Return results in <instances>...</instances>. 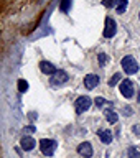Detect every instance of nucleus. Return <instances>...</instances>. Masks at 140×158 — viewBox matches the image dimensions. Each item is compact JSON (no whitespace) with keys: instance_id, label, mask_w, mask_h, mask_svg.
Instances as JSON below:
<instances>
[{"instance_id":"obj_1","label":"nucleus","mask_w":140,"mask_h":158,"mask_svg":"<svg viewBox=\"0 0 140 158\" xmlns=\"http://www.w3.org/2000/svg\"><path fill=\"white\" fill-rule=\"evenodd\" d=\"M122 68H124V71H125L127 74H135L138 71V63L134 59L132 56H125L122 59Z\"/></svg>"},{"instance_id":"obj_2","label":"nucleus","mask_w":140,"mask_h":158,"mask_svg":"<svg viewBox=\"0 0 140 158\" xmlns=\"http://www.w3.org/2000/svg\"><path fill=\"white\" fill-rule=\"evenodd\" d=\"M40 148H41V152L46 156H51L54 153V150H56V142L48 140V138H43V140H40Z\"/></svg>"},{"instance_id":"obj_3","label":"nucleus","mask_w":140,"mask_h":158,"mask_svg":"<svg viewBox=\"0 0 140 158\" xmlns=\"http://www.w3.org/2000/svg\"><path fill=\"white\" fill-rule=\"evenodd\" d=\"M74 106H76V112H78V114H83V112H86L87 109L92 106V101H91L87 96H81L79 99H76Z\"/></svg>"},{"instance_id":"obj_4","label":"nucleus","mask_w":140,"mask_h":158,"mask_svg":"<svg viewBox=\"0 0 140 158\" xmlns=\"http://www.w3.org/2000/svg\"><path fill=\"white\" fill-rule=\"evenodd\" d=\"M121 92H122L124 97L130 99L134 94H135V89H134L132 81H129V79H124V81L121 82Z\"/></svg>"},{"instance_id":"obj_5","label":"nucleus","mask_w":140,"mask_h":158,"mask_svg":"<svg viewBox=\"0 0 140 158\" xmlns=\"http://www.w3.org/2000/svg\"><path fill=\"white\" fill-rule=\"evenodd\" d=\"M117 31V25L112 18H106V27H104V36L106 38H112Z\"/></svg>"},{"instance_id":"obj_6","label":"nucleus","mask_w":140,"mask_h":158,"mask_svg":"<svg viewBox=\"0 0 140 158\" xmlns=\"http://www.w3.org/2000/svg\"><path fill=\"white\" fill-rule=\"evenodd\" d=\"M68 81V74L64 71H56L51 76V82L54 84V86H61V84H64Z\"/></svg>"},{"instance_id":"obj_7","label":"nucleus","mask_w":140,"mask_h":158,"mask_svg":"<svg viewBox=\"0 0 140 158\" xmlns=\"http://www.w3.org/2000/svg\"><path fill=\"white\" fill-rule=\"evenodd\" d=\"M78 152H79V155H83L84 158H89V156H92V145L87 142H84L78 147Z\"/></svg>"},{"instance_id":"obj_8","label":"nucleus","mask_w":140,"mask_h":158,"mask_svg":"<svg viewBox=\"0 0 140 158\" xmlns=\"http://www.w3.org/2000/svg\"><path fill=\"white\" fill-rule=\"evenodd\" d=\"M97 84H99V76L97 74H87L86 79H84V86H86L87 89L97 87Z\"/></svg>"},{"instance_id":"obj_9","label":"nucleus","mask_w":140,"mask_h":158,"mask_svg":"<svg viewBox=\"0 0 140 158\" xmlns=\"http://www.w3.org/2000/svg\"><path fill=\"white\" fill-rule=\"evenodd\" d=\"M20 145H22V148L25 152H30L35 148V140L30 135H25V137H22V140H20Z\"/></svg>"},{"instance_id":"obj_10","label":"nucleus","mask_w":140,"mask_h":158,"mask_svg":"<svg viewBox=\"0 0 140 158\" xmlns=\"http://www.w3.org/2000/svg\"><path fill=\"white\" fill-rule=\"evenodd\" d=\"M40 69H41L45 74H51V76L58 71V69L53 66V63H49V61H41L40 63Z\"/></svg>"},{"instance_id":"obj_11","label":"nucleus","mask_w":140,"mask_h":158,"mask_svg":"<svg viewBox=\"0 0 140 158\" xmlns=\"http://www.w3.org/2000/svg\"><path fill=\"white\" fill-rule=\"evenodd\" d=\"M97 135H99V138H101V142L106 143V145H109V143L112 142V133H111V130H99Z\"/></svg>"},{"instance_id":"obj_12","label":"nucleus","mask_w":140,"mask_h":158,"mask_svg":"<svg viewBox=\"0 0 140 158\" xmlns=\"http://www.w3.org/2000/svg\"><path fill=\"white\" fill-rule=\"evenodd\" d=\"M104 114H106V118H107V122L109 123H116L117 122V118H119V115L114 110H111V107L109 109H106V110H104Z\"/></svg>"},{"instance_id":"obj_13","label":"nucleus","mask_w":140,"mask_h":158,"mask_svg":"<svg viewBox=\"0 0 140 158\" xmlns=\"http://www.w3.org/2000/svg\"><path fill=\"white\" fill-rule=\"evenodd\" d=\"M127 3H129V0H117V3H116V8H117V13H124L127 10Z\"/></svg>"},{"instance_id":"obj_14","label":"nucleus","mask_w":140,"mask_h":158,"mask_svg":"<svg viewBox=\"0 0 140 158\" xmlns=\"http://www.w3.org/2000/svg\"><path fill=\"white\" fill-rule=\"evenodd\" d=\"M127 155L130 158H140V148L138 147H130L127 150Z\"/></svg>"},{"instance_id":"obj_15","label":"nucleus","mask_w":140,"mask_h":158,"mask_svg":"<svg viewBox=\"0 0 140 158\" xmlns=\"http://www.w3.org/2000/svg\"><path fill=\"white\" fill-rule=\"evenodd\" d=\"M18 91L20 92H27L28 91V82L25 81V79H20L18 81Z\"/></svg>"},{"instance_id":"obj_16","label":"nucleus","mask_w":140,"mask_h":158,"mask_svg":"<svg viewBox=\"0 0 140 158\" xmlns=\"http://www.w3.org/2000/svg\"><path fill=\"white\" fill-rule=\"evenodd\" d=\"M121 79H122V74H121V73H116V74L112 76V79L109 81V86H116V84L121 81Z\"/></svg>"},{"instance_id":"obj_17","label":"nucleus","mask_w":140,"mask_h":158,"mask_svg":"<svg viewBox=\"0 0 140 158\" xmlns=\"http://www.w3.org/2000/svg\"><path fill=\"white\" fill-rule=\"evenodd\" d=\"M97 59H99V64H101V66H106V63L109 61V56H107V54H104V53H101L97 56Z\"/></svg>"},{"instance_id":"obj_18","label":"nucleus","mask_w":140,"mask_h":158,"mask_svg":"<svg viewBox=\"0 0 140 158\" xmlns=\"http://www.w3.org/2000/svg\"><path fill=\"white\" fill-rule=\"evenodd\" d=\"M69 7H71V0H63L61 2V10L63 12H68Z\"/></svg>"},{"instance_id":"obj_19","label":"nucleus","mask_w":140,"mask_h":158,"mask_svg":"<svg viewBox=\"0 0 140 158\" xmlns=\"http://www.w3.org/2000/svg\"><path fill=\"white\" fill-rule=\"evenodd\" d=\"M116 3H117V0H102V5H104V7H107V8L114 7Z\"/></svg>"},{"instance_id":"obj_20","label":"nucleus","mask_w":140,"mask_h":158,"mask_svg":"<svg viewBox=\"0 0 140 158\" xmlns=\"http://www.w3.org/2000/svg\"><path fill=\"white\" fill-rule=\"evenodd\" d=\"M94 104H96L97 107H104V104H106V106H109V102H106V101H104L102 97H97L96 101H94Z\"/></svg>"},{"instance_id":"obj_21","label":"nucleus","mask_w":140,"mask_h":158,"mask_svg":"<svg viewBox=\"0 0 140 158\" xmlns=\"http://www.w3.org/2000/svg\"><path fill=\"white\" fill-rule=\"evenodd\" d=\"M25 135H30V133H33L35 132V127H25Z\"/></svg>"},{"instance_id":"obj_22","label":"nucleus","mask_w":140,"mask_h":158,"mask_svg":"<svg viewBox=\"0 0 140 158\" xmlns=\"http://www.w3.org/2000/svg\"><path fill=\"white\" fill-rule=\"evenodd\" d=\"M134 132H135V133H137V135L140 137V132H138V127H134Z\"/></svg>"},{"instance_id":"obj_23","label":"nucleus","mask_w":140,"mask_h":158,"mask_svg":"<svg viewBox=\"0 0 140 158\" xmlns=\"http://www.w3.org/2000/svg\"><path fill=\"white\" fill-rule=\"evenodd\" d=\"M138 18H140V13H138Z\"/></svg>"},{"instance_id":"obj_24","label":"nucleus","mask_w":140,"mask_h":158,"mask_svg":"<svg viewBox=\"0 0 140 158\" xmlns=\"http://www.w3.org/2000/svg\"><path fill=\"white\" fill-rule=\"evenodd\" d=\"M138 99H140V96H138Z\"/></svg>"}]
</instances>
